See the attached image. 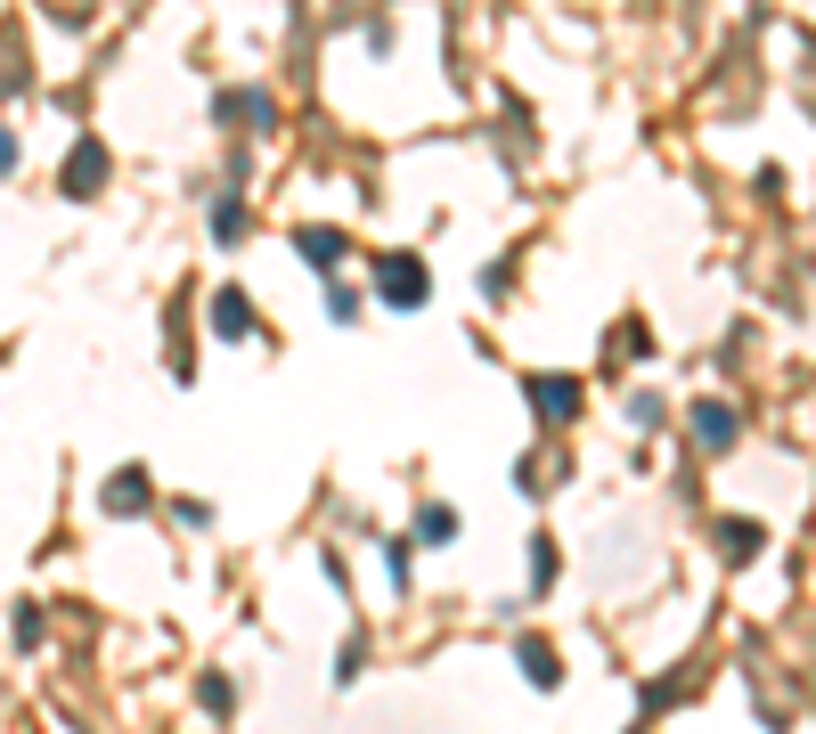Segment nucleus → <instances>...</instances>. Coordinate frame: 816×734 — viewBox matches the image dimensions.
<instances>
[{
    "label": "nucleus",
    "instance_id": "nucleus-1",
    "mask_svg": "<svg viewBox=\"0 0 816 734\" xmlns=\"http://www.w3.org/2000/svg\"><path fill=\"white\" fill-rule=\"evenodd\" d=\"M384 294L409 310V294H416V269H409V262H392V269H384Z\"/></svg>",
    "mask_w": 816,
    "mask_h": 734
},
{
    "label": "nucleus",
    "instance_id": "nucleus-2",
    "mask_svg": "<svg viewBox=\"0 0 816 734\" xmlns=\"http://www.w3.org/2000/svg\"><path fill=\"white\" fill-rule=\"evenodd\" d=\"M213 319H221V334H245V294H221Z\"/></svg>",
    "mask_w": 816,
    "mask_h": 734
}]
</instances>
